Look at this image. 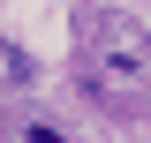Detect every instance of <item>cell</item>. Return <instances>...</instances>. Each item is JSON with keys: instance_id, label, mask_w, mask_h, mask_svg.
Listing matches in <instances>:
<instances>
[{"instance_id": "3", "label": "cell", "mask_w": 151, "mask_h": 143, "mask_svg": "<svg viewBox=\"0 0 151 143\" xmlns=\"http://www.w3.org/2000/svg\"><path fill=\"white\" fill-rule=\"evenodd\" d=\"M0 136H8V128H0Z\"/></svg>"}, {"instance_id": "1", "label": "cell", "mask_w": 151, "mask_h": 143, "mask_svg": "<svg viewBox=\"0 0 151 143\" xmlns=\"http://www.w3.org/2000/svg\"><path fill=\"white\" fill-rule=\"evenodd\" d=\"M91 68H98V83H113V90H144L151 83V30L136 15H106V30H98V45H91Z\"/></svg>"}, {"instance_id": "2", "label": "cell", "mask_w": 151, "mask_h": 143, "mask_svg": "<svg viewBox=\"0 0 151 143\" xmlns=\"http://www.w3.org/2000/svg\"><path fill=\"white\" fill-rule=\"evenodd\" d=\"M23 143H68V128H60V121H45V113H38V121H23Z\"/></svg>"}]
</instances>
